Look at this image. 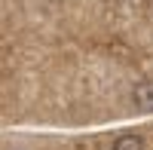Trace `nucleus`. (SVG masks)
Returning <instances> with one entry per match:
<instances>
[{
    "label": "nucleus",
    "mask_w": 153,
    "mask_h": 150,
    "mask_svg": "<svg viewBox=\"0 0 153 150\" xmlns=\"http://www.w3.org/2000/svg\"><path fill=\"white\" fill-rule=\"evenodd\" d=\"M132 98H135V104L141 107V110H153V83L150 80H141V83L135 86Z\"/></svg>",
    "instance_id": "nucleus-1"
},
{
    "label": "nucleus",
    "mask_w": 153,
    "mask_h": 150,
    "mask_svg": "<svg viewBox=\"0 0 153 150\" xmlns=\"http://www.w3.org/2000/svg\"><path fill=\"white\" fill-rule=\"evenodd\" d=\"M113 150H144V141L138 138V135H120Z\"/></svg>",
    "instance_id": "nucleus-2"
}]
</instances>
